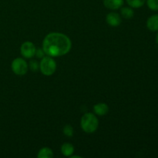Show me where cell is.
Masks as SVG:
<instances>
[{
	"instance_id": "6da1fadb",
	"label": "cell",
	"mask_w": 158,
	"mask_h": 158,
	"mask_svg": "<svg viewBox=\"0 0 158 158\" xmlns=\"http://www.w3.org/2000/svg\"><path fill=\"white\" fill-rule=\"evenodd\" d=\"M72 43L67 35L60 32L49 33L43 42L45 54L51 57H58L67 54L70 51Z\"/></svg>"
},
{
	"instance_id": "7a4b0ae2",
	"label": "cell",
	"mask_w": 158,
	"mask_h": 158,
	"mask_svg": "<svg viewBox=\"0 0 158 158\" xmlns=\"http://www.w3.org/2000/svg\"><path fill=\"white\" fill-rule=\"evenodd\" d=\"M80 125L84 132L87 133V134H92V133L95 132L98 128V119L94 114L87 113L82 117Z\"/></svg>"
},
{
	"instance_id": "3957f363",
	"label": "cell",
	"mask_w": 158,
	"mask_h": 158,
	"mask_svg": "<svg viewBox=\"0 0 158 158\" xmlns=\"http://www.w3.org/2000/svg\"><path fill=\"white\" fill-rule=\"evenodd\" d=\"M40 69L45 76H51L56 72V63L51 56H44L40 63Z\"/></svg>"
},
{
	"instance_id": "277c9868",
	"label": "cell",
	"mask_w": 158,
	"mask_h": 158,
	"mask_svg": "<svg viewBox=\"0 0 158 158\" xmlns=\"http://www.w3.org/2000/svg\"><path fill=\"white\" fill-rule=\"evenodd\" d=\"M11 67H12L14 73L19 76L25 75L27 73L28 69H29L27 63L23 58H15L12 62Z\"/></svg>"
},
{
	"instance_id": "5b68a950",
	"label": "cell",
	"mask_w": 158,
	"mask_h": 158,
	"mask_svg": "<svg viewBox=\"0 0 158 158\" xmlns=\"http://www.w3.org/2000/svg\"><path fill=\"white\" fill-rule=\"evenodd\" d=\"M35 46L31 42H25L22 44L21 48H20V52H21L22 56L26 59H31L35 55Z\"/></svg>"
},
{
	"instance_id": "8992f818",
	"label": "cell",
	"mask_w": 158,
	"mask_h": 158,
	"mask_svg": "<svg viewBox=\"0 0 158 158\" xmlns=\"http://www.w3.org/2000/svg\"><path fill=\"white\" fill-rule=\"evenodd\" d=\"M106 20L107 24L113 27H117L121 23V17L117 12H110L106 15Z\"/></svg>"
},
{
	"instance_id": "52a82bcc",
	"label": "cell",
	"mask_w": 158,
	"mask_h": 158,
	"mask_svg": "<svg viewBox=\"0 0 158 158\" xmlns=\"http://www.w3.org/2000/svg\"><path fill=\"white\" fill-rule=\"evenodd\" d=\"M123 4V0H103V5L107 9L116 10L121 8Z\"/></svg>"
},
{
	"instance_id": "ba28073f",
	"label": "cell",
	"mask_w": 158,
	"mask_h": 158,
	"mask_svg": "<svg viewBox=\"0 0 158 158\" xmlns=\"http://www.w3.org/2000/svg\"><path fill=\"white\" fill-rule=\"evenodd\" d=\"M94 110L97 115L104 116L109 112V106L104 103H100L94 106Z\"/></svg>"
},
{
	"instance_id": "9c48e42d",
	"label": "cell",
	"mask_w": 158,
	"mask_h": 158,
	"mask_svg": "<svg viewBox=\"0 0 158 158\" xmlns=\"http://www.w3.org/2000/svg\"><path fill=\"white\" fill-rule=\"evenodd\" d=\"M147 27L153 32L158 31V14L151 15L147 21Z\"/></svg>"
},
{
	"instance_id": "30bf717a",
	"label": "cell",
	"mask_w": 158,
	"mask_h": 158,
	"mask_svg": "<svg viewBox=\"0 0 158 158\" xmlns=\"http://www.w3.org/2000/svg\"><path fill=\"white\" fill-rule=\"evenodd\" d=\"M61 152L65 157H70L74 153V147L69 143H65L61 147Z\"/></svg>"
},
{
	"instance_id": "8fae6325",
	"label": "cell",
	"mask_w": 158,
	"mask_h": 158,
	"mask_svg": "<svg viewBox=\"0 0 158 158\" xmlns=\"http://www.w3.org/2000/svg\"><path fill=\"white\" fill-rule=\"evenodd\" d=\"M53 157L52 151L49 148H43L39 151L38 157L39 158H52Z\"/></svg>"
},
{
	"instance_id": "7c38bea8",
	"label": "cell",
	"mask_w": 158,
	"mask_h": 158,
	"mask_svg": "<svg viewBox=\"0 0 158 158\" xmlns=\"http://www.w3.org/2000/svg\"><path fill=\"white\" fill-rule=\"evenodd\" d=\"M120 14H121L122 17L127 19H129L133 18L134 15V12L131 8L123 7L120 9Z\"/></svg>"
},
{
	"instance_id": "4fadbf2b",
	"label": "cell",
	"mask_w": 158,
	"mask_h": 158,
	"mask_svg": "<svg viewBox=\"0 0 158 158\" xmlns=\"http://www.w3.org/2000/svg\"><path fill=\"white\" fill-rule=\"evenodd\" d=\"M127 2L131 7L138 9V8L142 7L145 4L146 0H127Z\"/></svg>"
},
{
	"instance_id": "5bb4252c",
	"label": "cell",
	"mask_w": 158,
	"mask_h": 158,
	"mask_svg": "<svg viewBox=\"0 0 158 158\" xmlns=\"http://www.w3.org/2000/svg\"><path fill=\"white\" fill-rule=\"evenodd\" d=\"M148 8L153 11H158V0H146Z\"/></svg>"
},
{
	"instance_id": "9a60e30c",
	"label": "cell",
	"mask_w": 158,
	"mask_h": 158,
	"mask_svg": "<svg viewBox=\"0 0 158 158\" xmlns=\"http://www.w3.org/2000/svg\"><path fill=\"white\" fill-rule=\"evenodd\" d=\"M73 133H74L73 128V127L71 126V125L67 124L63 127V134H64V135L66 136V137H73Z\"/></svg>"
},
{
	"instance_id": "2e32d148",
	"label": "cell",
	"mask_w": 158,
	"mask_h": 158,
	"mask_svg": "<svg viewBox=\"0 0 158 158\" xmlns=\"http://www.w3.org/2000/svg\"><path fill=\"white\" fill-rule=\"evenodd\" d=\"M29 69L32 71V72H36L40 69V64L36 60H32L29 62Z\"/></svg>"
},
{
	"instance_id": "e0dca14e",
	"label": "cell",
	"mask_w": 158,
	"mask_h": 158,
	"mask_svg": "<svg viewBox=\"0 0 158 158\" xmlns=\"http://www.w3.org/2000/svg\"><path fill=\"white\" fill-rule=\"evenodd\" d=\"M44 55H45V52L44 51H43V49H36V51H35V56H36L38 58H43V57H44Z\"/></svg>"
},
{
	"instance_id": "ac0fdd59",
	"label": "cell",
	"mask_w": 158,
	"mask_h": 158,
	"mask_svg": "<svg viewBox=\"0 0 158 158\" xmlns=\"http://www.w3.org/2000/svg\"><path fill=\"white\" fill-rule=\"evenodd\" d=\"M156 42H157V43L158 44V33H157V36H156Z\"/></svg>"
}]
</instances>
